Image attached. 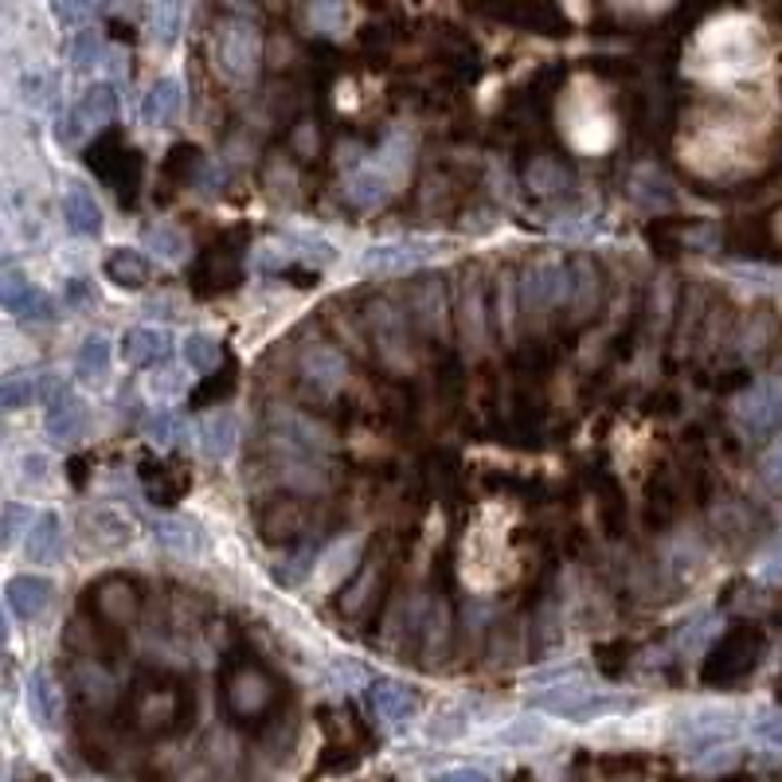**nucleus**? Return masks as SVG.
I'll list each match as a JSON object with an SVG mask.
<instances>
[{
  "label": "nucleus",
  "instance_id": "obj_1",
  "mask_svg": "<svg viewBox=\"0 0 782 782\" xmlns=\"http://www.w3.org/2000/svg\"><path fill=\"white\" fill-rule=\"evenodd\" d=\"M532 708H544V712H556L564 720H598V716H610V712H630L638 708V701L630 696H615V693H603V689H591L583 681V673L571 677V681H559L552 689H540L532 693Z\"/></svg>",
  "mask_w": 782,
  "mask_h": 782
},
{
  "label": "nucleus",
  "instance_id": "obj_35",
  "mask_svg": "<svg viewBox=\"0 0 782 782\" xmlns=\"http://www.w3.org/2000/svg\"><path fill=\"white\" fill-rule=\"evenodd\" d=\"M43 388H48L43 371H9L4 383H0V403H4V411H20L28 407L31 400H39Z\"/></svg>",
  "mask_w": 782,
  "mask_h": 782
},
{
  "label": "nucleus",
  "instance_id": "obj_55",
  "mask_svg": "<svg viewBox=\"0 0 782 782\" xmlns=\"http://www.w3.org/2000/svg\"><path fill=\"white\" fill-rule=\"evenodd\" d=\"M51 12H55V20L63 24V28H78V24L94 20V9H90V4H71V0H59V4H51Z\"/></svg>",
  "mask_w": 782,
  "mask_h": 782
},
{
  "label": "nucleus",
  "instance_id": "obj_43",
  "mask_svg": "<svg viewBox=\"0 0 782 782\" xmlns=\"http://www.w3.org/2000/svg\"><path fill=\"white\" fill-rule=\"evenodd\" d=\"M146 434L156 446H176V442L185 439V419L173 415V411H156L153 419L146 422Z\"/></svg>",
  "mask_w": 782,
  "mask_h": 782
},
{
  "label": "nucleus",
  "instance_id": "obj_31",
  "mask_svg": "<svg viewBox=\"0 0 782 782\" xmlns=\"http://www.w3.org/2000/svg\"><path fill=\"white\" fill-rule=\"evenodd\" d=\"M141 481H146L149 497H156L161 505H176L185 497V489L192 485L180 466H165V462H141Z\"/></svg>",
  "mask_w": 782,
  "mask_h": 782
},
{
  "label": "nucleus",
  "instance_id": "obj_42",
  "mask_svg": "<svg viewBox=\"0 0 782 782\" xmlns=\"http://www.w3.org/2000/svg\"><path fill=\"white\" fill-rule=\"evenodd\" d=\"M102 59H106L102 36H98V31H78L75 43H71V63H75V71H94Z\"/></svg>",
  "mask_w": 782,
  "mask_h": 782
},
{
  "label": "nucleus",
  "instance_id": "obj_51",
  "mask_svg": "<svg viewBox=\"0 0 782 782\" xmlns=\"http://www.w3.org/2000/svg\"><path fill=\"white\" fill-rule=\"evenodd\" d=\"M752 735L762 743V747H774V752H782V712H767L755 720Z\"/></svg>",
  "mask_w": 782,
  "mask_h": 782
},
{
  "label": "nucleus",
  "instance_id": "obj_39",
  "mask_svg": "<svg viewBox=\"0 0 782 782\" xmlns=\"http://www.w3.org/2000/svg\"><path fill=\"white\" fill-rule=\"evenodd\" d=\"M180 28H185V4H156L153 20H149V39L168 48V43H176Z\"/></svg>",
  "mask_w": 782,
  "mask_h": 782
},
{
  "label": "nucleus",
  "instance_id": "obj_17",
  "mask_svg": "<svg viewBox=\"0 0 782 782\" xmlns=\"http://www.w3.org/2000/svg\"><path fill=\"white\" fill-rule=\"evenodd\" d=\"M732 732H735V712H728V708H701V712L684 716V723L677 728V735H681L689 747H696V755L723 747L720 740H728Z\"/></svg>",
  "mask_w": 782,
  "mask_h": 782
},
{
  "label": "nucleus",
  "instance_id": "obj_24",
  "mask_svg": "<svg viewBox=\"0 0 782 782\" xmlns=\"http://www.w3.org/2000/svg\"><path fill=\"white\" fill-rule=\"evenodd\" d=\"M391 192H395V180H391L376 161L356 168V173L344 180V195H349V204H356V207H380Z\"/></svg>",
  "mask_w": 782,
  "mask_h": 782
},
{
  "label": "nucleus",
  "instance_id": "obj_48",
  "mask_svg": "<svg viewBox=\"0 0 782 782\" xmlns=\"http://www.w3.org/2000/svg\"><path fill=\"white\" fill-rule=\"evenodd\" d=\"M716 634V618L712 615H696L693 622H684L681 626V634H677V645H681L684 654H696L708 638Z\"/></svg>",
  "mask_w": 782,
  "mask_h": 782
},
{
  "label": "nucleus",
  "instance_id": "obj_19",
  "mask_svg": "<svg viewBox=\"0 0 782 782\" xmlns=\"http://www.w3.org/2000/svg\"><path fill=\"white\" fill-rule=\"evenodd\" d=\"M83 528H87V540L98 552H122V547L134 544V525L126 520V513L117 508H87L83 513Z\"/></svg>",
  "mask_w": 782,
  "mask_h": 782
},
{
  "label": "nucleus",
  "instance_id": "obj_41",
  "mask_svg": "<svg viewBox=\"0 0 782 782\" xmlns=\"http://www.w3.org/2000/svg\"><path fill=\"white\" fill-rule=\"evenodd\" d=\"M185 388H188V380H185V371H180V368H161V371H153V376L146 380V391L153 395L156 403L180 400V395H185Z\"/></svg>",
  "mask_w": 782,
  "mask_h": 782
},
{
  "label": "nucleus",
  "instance_id": "obj_56",
  "mask_svg": "<svg viewBox=\"0 0 782 782\" xmlns=\"http://www.w3.org/2000/svg\"><path fill=\"white\" fill-rule=\"evenodd\" d=\"M759 579L762 583H782V544H774L771 552L759 559Z\"/></svg>",
  "mask_w": 782,
  "mask_h": 782
},
{
  "label": "nucleus",
  "instance_id": "obj_28",
  "mask_svg": "<svg viewBox=\"0 0 782 782\" xmlns=\"http://www.w3.org/2000/svg\"><path fill=\"white\" fill-rule=\"evenodd\" d=\"M153 537L156 544L176 552V556H200L204 552V528L188 517H161L153 525Z\"/></svg>",
  "mask_w": 782,
  "mask_h": 782
},
{
  "label": "nucleus",
  "instance_id": "obj_12",
  "mask_svg": "<svg viewBox=\"0 0 782 782\" xmlns=\"http://www.w3.org/2000/svg\"><path fill=\"white\" fill-rule=\"evenodd\" d=\"M0 302L20 321H51L55 317V302L43 290H36L16 266H9L4 278H0Z\"/></svg>",
  "mask_w": 782,
  "mask_h": 782
},
{
  "label": "nucleus",
  "instance_id": "obj_40",
  "mask_svg": "<svg viewBox=\"0 0 782 782\" xmlns=\"http://www.w3.org/2000/svg\"><path fill=\"white\" fill-rule=\"evenodd\" d=\"M567 185V168L559 165L556 156H537L532 168H528V188L540 195H552V192H564Z\"/></svg>",
  "mask_w": 782,
  "mask_h": 782
},
{
  "label": "nucleus",
  "instance_id": "obj_47",
  "mask_svg": "<svg viewBox=\"0 0 782 782\" xmlns=\"http://www.w3.org/2000/svg\"><path fill=\"white\" fill-rule=\"evenodd\" d=\"M75 684H78V696L87 704H94V708H102V704L114 696V689H110V681L98 669H78L75 673Z\"/></svg>",
  "mask_w": 782,
  "mask_h": 782
},
{
  "label": "nucleus",
  "instance_id": "obj_49",
  "mask_svg": "<svg viewBox=\"0 0 782 782\" xmlns=\"http://www.w3.org/2000/svg\"><path fill=\"white\" fill-rule=\"evenodd\" d=\"M51 481V458L48 454H24L20 458V485L24 489H43Z\"/></svg>",
  "mask_w": 782,
  "mask_h": 782
},
{
  "label": "nucleus",
  "instance_id": "obj_27",
  "mask_svg": "<svg viewBox=\"0 0 782 782\" xmlns=\"http://www.w3.org/2000/svg\"><path fill=\"white\" fill-rule=\"evenodd\" d=\"M411 310H415V321L422 325V332L446 337V302H442L439 278H422V282L411 290Z\"/></svg>",
  "mask_w": 782,
  "mask_h": 782
},
{
  "label": "nucleus",
  "instance_id": "obj_26",
  "mask_svg": "<svg viewBox=\"0 0 782 782\" xmlns=\"http://www.w3.org/2000/svg\"><path fill=\"white\" fill-rule=\"evenodd\" d=\"M258 528H263V537L266 540H293V537H302V528H305V508L298 505L293 497H278V501H270V505L258 513Z\"/></svg>",
  "mask_w": 782,
  "mask_h": 782
},
{
  "label": "nucleus",
  "instance_id": "obj_50",
  "mask_svg": "<svg viewBox=\"0 0 782 782\" xmlns=\"http://www.w3.org/2000/svg\"><path fill=\"white\" fill-rule=\"evenodd\" d=\"M313 567H317V552H313V547H302V552H298V556H290V559H286V564L278 567V571H274V576H278V583H286V586H298L305 576H313Z\"/></svg>",
  "mask_w": 782,
  "mask_h": 782
},
{
  "label": "nucleus",
  "instance_id": "obj_45",
  "mask_svg": "<svg viewBox=\"0 0 782 782\" xmlns=\"http://www.w3.org/2000/svg\"><path fill=\"white\" fill-rule=\"evenodd\" d=\"M478 278H466V290H462V321H466V337L474 341V349H478L481 341H485V325H481V298H478Z\"/></svg>",
  "mask_w": 782,
  "mask_h": 782
},
{
  "label": "nucleus",
  "instance_id": "obj_3",
  "mask_svg": "<svg viewBox=\"0 0 782 782\" xmlns=\"http://www.w3.org/2000/svg\"><path fill=\"white\" fill-rule=\"evenodd\" d=\"M258 59H263V39L251 20H224L215 28V67L224 71L231 83H251L258 75Z\"/></svg>",
  "mask_w": 782,
  "mask_h": 782
},
{
  "label": "nucleus",
  "instance_id": "obj_5",
  "mask_svg": "<svg viewBox=\"0 0 782 782\" xmlns=\"http://www.w3.org/2000/svg\"><path fill=\"white\" fill-rule=\"evenodd\" d=\"M274 696H278V684H274V677L266 673L263 665L247 661L239 669H231L224 681V704L235 720H258L274 704Z\"/></svg>",
  "mask_w": 782,
  "mask_h": 782
},
{
  "label": "nucleus",
  "instance_id": "obj_37",
  "mask_svg": "<svg viewBox=\"0 0 782 782\" xmlns=\"http://www.w3.org/2000/svg\"><path fill=\"white\" fill-rule=\"evenodd\" d=\"M141 243H146L149 254H156L161 263H180L188 254V239L180 227L173 224H149L146 235H141Z\"/></svg>",
  "mask_w": 782,
  "mask_h": 782
},
{
  "label": "nucleus",
  "instance_id": "obj_60",
  "mask_svg": "<svg viewBox=\"0 0 782 782\" xmlns=\"http://www.w3.org/2000/svg\"><path fill=\"white\" fill-rule=\"evenodd\" d=\"M540 735H544V728H540V723H520L517 732H505L501 740H505V743H532V740H540Z\"/></svg>",
  "mask_w": 782,
  "mask_h": 782
},
{
  "label": "nucleus",
  "instance_id": "obj_4",
  "mask_svg": "<svg viewBox=\"0 0 782 782\" xmlns=\"http://www.w3.org/2000/svg\"><path fill=\"white\" fill-rule=\"evenodd\" d=\"M192 708L185 684L173 677H156V681H137L134 689V720L146 732H165V728H180L185 712Z\"/></svg>",
  "mask_w": 782,
  "mask_h": 782
},
{
  "label": "nucleus",
  "instance_id": "obj_29",
  "mask_svg": "<svg viewBox=\"0 0 782 782\" xmlns=\"http://www.w3.org/2000/svg\"><path fill=\"white\" fill-rule=\"evenodd\" d=\"M102 270H106V278L117 286V290H146L149 278H153V266H149V258L141 251H110L106 263H102Z\"/></svg>",
  "mask_w": 782,
  "mask_h": 782
},
{
  "label": "nucleus",
  "instance_id": "obj_13",
  "mask_svg": "<svg viewBox=\"0 0 782 782\" xmlns=\"http://www.w3.org/2000/svg\"><path fill=\"white\" fill-rule=\"evenodd\" d=\"M290 263H310V266L332 263V247L325 243V239H317V235L290 231L258 251V266H266V270H270V266H290Z\"/></svg>",
  "mask_w": 782,
  "mask_h": 782
},
{
  "label": "nucleus",
  "instance_id": "obj_57",
  "mask_svg": "<svg viewBox=\"0 0 782 782\" xmlns=\"http://www.w3.org/2000/svg\"><path fill=\"white\" fill-rule=\"evenodd\" d=\"M344 4H313V12H310V20L313 24H321L325 31H332V24H344Z\"/></svg>",
  "mask_w": 782,
  "mask_h": 782
},
{
  "label": "nucleus",
  "instance_id": "obj_23",
  "mask_svg": "<svg viewBox=\"0 0 782 782\" xmlns=\"http://www.w3.org/2000/svg\"><path fill=\"white\" fill-rule=\"evenodd\" d=\"M168 349H173V332L156 329V325H137L122 337V361L134 364V368H149V364L165 361Z\"/></svg>",
  "mask_w": 782,
  "mask_h": 782
},
{
  "label": "nucleus",
  "instance_id": "obj_8",
  "mask_svg": "<svg viewBox=\"0 0 782 782\" xmlns=\"http://www.w3.org/2000/svg\"><path fill=\"white\" fill-rule=\"evenodd\" d=\"M732 419L743 434H771L774 427L782 422V388L779 383H755L752 391H743L732 407Z\"/></svg>",
  "mask_w": 782,
  "mask_h": 782
},
{
  "label": "nucleus",
  "instance_id": "obj_32",
  "mask_svg": "<svg viewBox=\"0 0 782 782\" xmlns=\"http://www.w3.org/2000/svg\"><path fill=\"white\" fill-rule=\"evenodd\" d=\"M59 556H63V520L55 513H43V517H36V525L28 532V559L51 567L59 564Z\"/></svg>",
  "mask_w": 782,
  "mask_h": 782
},
{
  "label": "nucleus",
  "instance_id": "obj_16",
  "mask_svg": "<svg viewBox=\"0 0 782 782\" xmlns=\"http://www.w3.org/2000/svg\"><path fill=\"white\" fill-rule=\"evenodd\" d=\"M243 278V251H227V247H212L200 254V263L192 270V282L200 293H219L231 290Z\"/></svg>",
  "mask_w": 782,
  "mask_h": 782
},
{
  "label": "nucleus",
  "instance_id": "obj_15",
  "mask_svg": "<svg viewBox=\"0 0 782 782\" xmlns=\"http://www.w3.org/2000/svg\"><path fill=\"white\" fill-rule=\"evenodd\" d=\"M368 704L383 728H407V723L415 720V712H419L415 693H407L400 681H388V677L368 684Z\"/></svg>",
  "mask_w": 782,
  "mask_h": 782
},
{
  "label": "nucleus",
  "instance_id": "obj_33",
  "mask_svg": "<svg viewBox=\"0 0 782 782\" xmlns=\"http://www.w3.org/2000/svg\"><path fill=\"white\" fill-rule=\"evenodd\" d=\"M63 219L75 235H98L102 231V207L94 204V195L83 192V188H67L63 195Z\"/></svg>",
  "mask_w": 782,
  "mask_h": 782
},
{
  "label": "nucleus",
  "instance_id": "obj_46",
  "mask_svg": "<svg viewBox=\"0 0 782 782\" xmlns=\"http://www.w3.org/2000/svg\"><path fill=\"white\" fill-rule=\"evenodd\" d=\"M200 165H204V161H200V149H195V146H176L173 153H168V161H165V173L173 176L176 185H188V180L200 173Z\"/></svg>",
  "mask_w": 782,
  "mask_h": 782
},
{
  "label": "nucleus",
  "instance_id": "obj_22",
  "mask_svg": "<svg viewBox=\"0 0 782 782\" xmlns=\"http://www.w3.org/2000/svg\"><path fill=\"white\" fill-rule=\"evenodd\" d=\"M371 332H376V344H380V352L391 364H407V356H411L407 317H403L395 305H388V302L371 305Z\"/></svg>",
  "mask_w": 782,
  "mask_h": 782
},
{
  "label": "nucleus",
  "instance_id": "obj_10",
  "mask_svg": "<svg viewBox=\"0 0 782 782\" xmlns=\"http://www.w3.org/2000/svg\"><path fill=\"white\" fill-rule=\"evenodd\" d=\"M87 598L90 606H94V618L102 626H110V630H122V626H129L137 615V586L122 576L98 579L87 591Z\"/></svg>",
  "mask_w": 782,
  "mask_h": 782
},
{
  "label": "nucleus",
  "instance_id": "obj_9",
  "mask_svg": "<svg viewBox=\"0 0 782 782\" xmlns=\"http://www.w3.org/2000/svg\"><path fill=\"white\" fill-rule=\"evenodd\" d=\"M434 254H439V243H430V239H388V243L368 247L361 266L368 274H407L430 263Z\"/></svg>",
  "mask_w": 782,
  "mask_h": 782
},
{
  "label": "nucleus",
  "instance_id": "obj_58",
  "mask_svg": "<svg viewBox=\"0 0 782 782\" xmlns=\"http://www.w3.org/2000/svg\"><path fill=\"white\" fill-rule=\"evenodd\" d=\"M434 782H489V774L478 767H454V771H442Z\"/></svg>",
  "mask_w": 782,
  "mask_h": 782
},
{
  "label": "nucleus",
  "instance_id": "obj_44",
  "mask_svg": "<svg viewBox=\"0 0 782 782\" xmlns=\"http://www.w3.org/2000/svg\"><path fill=\"white\" fill-rule=\"evenodd\" d=\"M493 16H501V20H517V24H528V28H540V31H552L559 28V16H556V9H540V4H532V9H497Z\"/></svg>",
  "mask_w": 782,
  "mask_h": 782
},
{
  "label": "nucleus",
  "instance_id": "obj_38",
  "mask_svg": "<svg viewBox=\"0 0 782 782\" xmlns=\"http://www.w3.org/2000/svg\"><path fill=\"white\" fill-rule=\"evenodd\" d=\"M219 361H224V344L215 341L212 332H188L185 341V364L192 371H200V376H207V371L219 368Z\"/></svg>",
  "mask_w": 782,
  "mask_h": 782
},
{
  "label": "nucleus",
  "instance_id": "obj_25",
  "mask_svg": "<svg viewBox=\"0 0 782 782\" xmlns=\"http://www.w3.org/2000/svg\"><path fill=\"white\" fill-rule=\"evenodd\" d=\"M28 712L31 720L39 723V728H55L59 716H63V693H59L55 677L48 673V669H36V673L28 677Z\"/></svg>",
  "mask_w": 782,
  "mask_h": 782
},
{
  "label": "nucleus",
  "instance_id": "obj_53",
  "mask_svg": "<svg viewBox=\"0 0 782 782\" xmlns=\"http://www.w3.org/2000/svg\"><path fill=\"white\" fill-rule=\"evenodd\" d=\"M20 90H24V102H28V106H48L51 78L39 75V71H28V75L20 78Z\"/></svg>",
  "mask_w": 782,
  "mask_h": 782
},
{
  "label": "nucleus",
  "instance_id": "obj_34",
  "mask_svg": "<svg viewBox=\"0 0 782 782\" xmlns=\"http://www.w3.org/2000/svg\"><path fill=\"white\" fill-rule=\"evenodd\" d=\"M75 376L83 383H106V376H110V341L102 337V332H90L87 341L78 344Z\"/></svg>",
  "mask_w": 782,
  "mask_h": 782
},
{
  "label": "nucleus",
  "instance_id": "obj_30",
  "mask_svg": "<svg viewBox=\"0 0 782 782\" xmlns=\"http://www.w3.org/2000/svg\"><path fill=\"white\" fill-rule=\"evenodd\" d=\"M180 102H185L180 83H176V78H156L153 87H149L146 102H141V117H146V126H153V129L173 126L176 114H180Z\"/></svg>",
  "mask_w": 782,
  "mask_h": 782
},
{
  "label": "nucleus",
  "instance_id": "obj_2",
  "mask_svg": "<svg viewBox=\"0 0 782 782\" xmlns=\"http://www.w3.org/2000/svg\"><path fill=\"white\" fill-rule=\"evenodd\" d=\"M759 654H762L759 626H735V630H728V634L712 645V654H708L704 673H701L704 684H712V689L720 684V689H728V684L743 681V677L759 665Z\"/></svg>",
  "mask_w": 782,
  "mask_h": 782
},
{
  "label": "nucleus",
  "instance_id": "obj_11",
  "mask_svg": "<svg viewBox=\"0 0 782 782\" xmlns=\"http://www.w3.org/2000/svg\"><path fill=\"white\" fill-rule=\"evenodd\" d=\"M43 427L55 442H78L90 430V407L83 395H75L71 388H55L48 400V415Z\"/></svg>",
  "mask_w": 782,
  "mask_h": 782
},
{
  "label": "nucleus",
  "instance_id": "obj_6",
  "mask_svg": "<svg viewBox=\"0 0 782 782\" xmlns=\"http://www.w3.org/2000/svg\"><path fill=\"white\" fill-rule=\"evenodd\" d=\"M87 165L94 168V176L106 188H114L126 204H134L137 195V180H141V156L122 141V137H102L94 149L87 153Z\"/></svg>",
  "mask_w": 782,
  "mask_h": 782
},
{
  "label": "nucleus",
  "instance_id": "obj_20",
  "mask_svg": "<svg viewBox=\"0 0 782 782\" xmlns=\"http://www.w3.org/2000/svg\"><path fill=\"white\" fill-rule=\"evenodd\" d=\"M51 579L43 576H12L9 586H4V603H9V610L20 618V622H36L43 610H48L51 603Z\"/></svg>",
  "mask_w": 782,
  "mask_h": 782
},
{
  "label": "nucleus",
  "instance_id": "obj_54",
  "mask_svg": "<svg viewBox=\"0 0 782 782\" xmlns=\"http://www.w3.org/2000/svg\"><path fill=\"white\" fill-rule=\"evenodd\" d=\"M31 525H36V520H31V508L9 505V508H4V544H16L20 532H24V528L31 532Z\"/></svg>",
  "mask_w": 782,
  "mask_h": 782
},
{
  "label": "nucleus",
  "instance_id": "obj_59",
  "mask_svg": "<svg viewBox=\"0 0 782 782\" xmlns=\"http://www.w3.org/2000/svg\"><path fill=\"white\" fill-rule=\"evenodd\" d=\"M235 388V376H231V371H227V376H224V380H219V383H207V388H200V391H195V403H207V400H212V395H227V391H231Z\"/></svg>",
  "mask_w": 782,
  "mask_h": 782
},
{
  "label": "nucleus",
  "instance_id": "obj_7",
  "mask_svg": "<svg viewBox=\"0 0 782 782\" xmlns=\"http://www.w3.org/2000/svg\"><path fill=\"white\" fill-rule=\"evenodd\" d=\"M117 110V98H114V87H106V83H94L90 90H83L78 94V102L71 106V114L59 122L55 137L63 141V146H78L87 134H98V129L110 126V117H114Z\"/></svg>",
  "mask_w": 782,
  "mask_h": 782
},
{
  "label": "nucleus",
  "instance_id": "obj_21",
  "mask_svg": "<svg viewBox=\"0 0 782 782\" xmlns=\"http://www.w3.org/2000/svg\"><path fill=\"white\" fill-rule=\"evenodd\" d=\"M195 434H200V454L207 462H227L235 454V442H239V419H235V411L219 407L212 415H204Z\"/></svg>",
  "mask_w": 782,
  "mask_h": 782
},
{
  "label": "nucleus",
  "instance_id": "obj_36",
  "mask_svg": "<svg viewBox=\"0 0 782 782\" xmlns=\"http://www.w3.org/2000/svg\"><path fill=\"white\" fill-rule=\"evenodd\" d=\"M630 195H634V204H642L645 212H657V207L673 204V185H669L657 168H638L634 180H630Z\"/></svg>",
  "mask_w": 782,
  "mask_h": 782
},
{
  "label": "nucleus",
  "instance_id": "obj_52",
  "mask_svg": "<svg viewBox=\"0 0 782 782\" xmlns=\"http://www.w3.org/2000/svg\"><path fill=\"white\" fill-rule=\"evenodd\" d=\"M759 474H762V481H767V485L782 489V434L771 442V446L762 450V458H759Z\"/></svg>",
  "mask_w": 782,
  "mask_h": 782
},
{
  "label": "nucleus",
  "instance_id": "obj_14",
  "mask_svg": "<svg viewBox=\"0 0 782 782\" xmlns=\"http://www.w3.org/2000/svg\"><path fill=\"white\" fill-rule=\"evenodd\" d=\"M571 298V270L556 258H544L525 274V305L544 310V305H564Z\"/></svg>",
  "mask_w": 782,
  "mask_h": 782
},
{
  "label": "nucleus",
  "instance_id": "obj_18",
  "mask_svg": "<svg viewBox=\"0 0 782 782\" xmlns=\"http://www.w3.org/2000/svg\"><path fill=\"white\" fill-rule=\"evenodd\" d=\"M302 376L317 395H337L344 388V380H349V364L329 344H313L302 356Z\"/></svg>",
  "mask_w": 782,
  "mask_h": 782
}]
</instances>
